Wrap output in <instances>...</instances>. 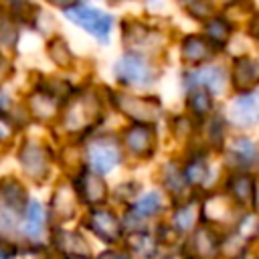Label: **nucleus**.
I'll use <instances>...</instances> for the list:
<instances>
[{
	"mask_svg": "<svg viewBox=\"0 0 259 259\" xmlns=\"http://www.w3.org/2000/svg\"><path fill=\"white\" fill-rule=\"evenodd\" d=\"M162 208V194L158 190H150L146 194H142L134 204H132V214L134 217H140V219H146V217H152L156 214L158 210Z\"/></svg>",
	"mask_w": 259,
	"mask_h": 259,
	"instance_id": "nucleus-26",
	"label": "nucleus"
},
{
	"mask_svg": "<svg viewBox=\"0 0 259 259\" xmlns=\"http://www.w3.org/2000/svg\"><path fill=\"white\" fill-rule=\"evenodd\" d=\"M255 180L247 172H231L227 178V190L237 202H247L253 198Z\"/></svg>",
	"mask_w": 259,
	"mask_h": 259,
	"instance_id": "nucleus-23",
	"label": "nucleus"
},
{
	"mask_svg": "<svg viewBox=\"0 0 259 259\" xmlns=\"http://www.w3.org/2000/svg\"><path fill=\"white\" fill-rule=\"evenodd\" d=\"M16 158H18L22 172L34 182H42L51 174L53 152L47 144H42L38 140H24L18 148Z\"/></svg>",
	"mask_w": 259,
	"mask_h": 259,
	"instance_id": "nucleus-10",
	"label": "nucleus"
},
{
	"mask_svg": "<svg viewBox=\"0 0 259 259\" xmlns=\"http://www.w3.org/2000/svg\"><path fill=\"white\" fill-rule=\"evenodd\" d=\"M47 55H49V59H51L57 67H61V69H71L73 63H75V53L71 51L69 42H67L61 34H55V36L47 42Z\"/></svg>",
	"mask_w": 259,
	"mask_h": 259,
	"instance_id": "nucleus-22",
	"label": "nucleus"
},
{
	"mask_svg": "<svg viewBox=\"0 0 259 259\" xmlns=\"http://www.w3.org/2000/svg\"><path fill=\"white\" fill-rule=\"evenodd\" d=\"M0 69H2V53H0Z\"/></svg>",
	"mask_w": 259,
	"mask_h": 259,
	"instance_id": "nucleus-38",
	"label": "nucleus"
},
{
	"mask_svg": "<svg viewBox=\"0 0 259 259\" xmlns=\"http://www.w3.org/2000/svg\"><path fill=\"white\" fill-rule=\"evenodd\" d=\"M107 107L109 105L105 99V87L103 93H99V89L93 85L77 87L75 93L61 107L59 123L71 136L87 138L93 132H97V127L107 115Z\"/></svg>",
	"mask_w": 259,
	"mask_h": 259,
	"instance_id": "nucleus-1",
	"label": "nucleus"
},
{
	"mask_svg": "<svg viewBox=\"0 0 259 259\" xmlns=\"http://www.w3.org/2000/svg\"><path fill=\"white\" fill-rule=\"evenodd\" d=\"M87 227L101 239V241H115L121 233V227H119V221L117 217L107 210V208H91V212L87 214Z\"/></svg>",
	"mask_w": 259,
	"mask_h": 259,
	"instance_id": "nucleus-19",
	"label": "nucleus"
},
{
	"mask_svg": "<svg viewBox=\"0 0 259 259\" xmlns=\"http://www.w3.org/2000/svg\"><path fill=\"white\" fill-rule=\"evenodd\" d=\"M105 99L109 109L125 117L130 123H150L158 125L164 119V103L154 93H132L125 89H111L105 87Z\"/></svg>",
	"mask_w": 259,
	"mask_h": 259,
	"instance_id": "nucleus-2",
	"label": "nucleus"
},
{
	"mask_svg": "<svg viewBox=\"0 0 259 259\" xmlns=\"http://www.w3.org/2000/svg\"><path fill=\"white\" fill-rule=\"evenodd\" d=\"M178 55L182 69H196L214 63L221 51L202 32H186L178 38Z\"/></svg>",
	"mask_w": 259,
	"mask_h": 259,
	"instance_id": "nucleus-11",
	"label": "nucleus"
},
{
	"mask_svg": "<svg viewBox=\"0 0 259 259\" xmlns=\"http://www.w3.org/2000/svg\"><path fill=\"white\" fill-rule=\"evenodd\" d=\"M180 85H182V91L192 87V85H200L214 99H219L229 89L227 67L219 65V63H208V65H202L196 69H182L180 71Z\"/></svg>",
	"mask_w": 259,
	"mask_h": 259,
	"instance_id": "nucleus-9",
	"label": "nucleus"
},
{
	"mask_svg": "<svg viewBox=\"0 0 259 259\" xmlns=\"http://www.w3.org/2000/svg\"><path fill=\"white\" fill-rule=\"evenodd\" d=\"M202 34L223 53V51H227V47H229V42L233 40V36H235V24L231 22V20H227L221 12H214L210 18H206L202 24Z\"/></svg>",
	"mask_w": 259,
	"mask_h": 259,
	"instance_id": "nucleus-18",
	"label": "nucleus"
},
{
	"mask_svg": "<svg viewBox=\"0 0 259 259\" xmlns=\"http://www.w3.org/2000/svg\"><path fill=\"white\" fill-rule=\"evenodd\" d=\"M77 194L73 190L71 184H61L57 190H55V196H53V212L59 217V221H67L69 217H73L75 212V204H77Z\"/></svg>",
	"mask_w": 259,
	"mask_h": 259,
	"instance_id": "nucleus-21",
	"label": "nucleus"
},
{
	"mask_svg": "<svg viewBox=\"0 0 259 259\" xmlns=\"http://www.w3.org/2000/svg\"><path fill=\"white\" fill-rule=\"evenodd\" d=\"M12 2H24V0H10V4H12Z\"/></svg>",
	"mask_w": 259,
	"mask_h": 259,
	"instance_id": "nucleus-37",
	"label": "nucleus"
},
{
	"mask_svg": "<svg viewBox=\"0 0 259 259\" xmlns=\"http://www.w3.org/2000/svg\"><path fill=\"white\" fill-rule=\"evenodd\" d=\"M162 184L170 192H174V194L182 192L188 186L186 180H184V174H182V166L178 162H168L164 166V170H162Z\"/></svg>",
	"mask_w": 259,
	"mask_h": 259,
	"instance_id": "nucleus-28",
	"label": "nucleus"
},
{
	"mask_svg": "<svg viewBox=\"0 0 259 259\" xmlns=\"http://www.w3.org/2000/svg\"><path fill=\"white\" fill-rule=\"evenodd\" d=\"M18 24L14 22L8 6H2L0 4V45L4 47H16L18 42Z\"/></svg>",
	"mask_w": 259,
	"mask_h": 259,
	"instance_id": "nucleus-27",
	"label": "nucleus"
},
{
	"mask_svg": "<svg viewBox=\"0 0 259 259\" xmlns=\"http://www.w3.org/2000/svg\"><path fill=\"white\" fill-rule=\"evenodd\" d=\"M176 4L182 8L184 14H188L194 20H198L200 24L206 18H210L214 12H219L217 0H176Z\"/></svg>",
	"mask_w": 259,
	"mask_h": 259,
	"instance_id": "nucleus-25",
	"label": "nucleus"
},
{
	"mask_svg": "<svg viewBox=\"0 0 259 259\" xmlns=\"http://www.w3.org/2000/svg\"><path fill=\"white\" fill-rule=\"evenodd\" d=\"M20 259H49V255L45 253V249L40 245H26L22 249H18Z\"/></svg>",
	"mask_w": 259,
	"mask_h": 259,
	"instance_id": "nucleus-31",
	"label": "nucleus"
},
{
	"mask_svg": "<svg viewBox=\"0 0 259 259\" xmlns=\"http://www.w3.org/2000/svg\"><path fill=\"white\" fill-rule=\"evenodd\" d=\"M111 75L119 89H150L158 83L162 69L154 59L134 53H121L111 67Z\"/></svg>",
	"mask_w": 259,
	"mask_h": 259,
	"instance_id": "nucleus-4",
	"label": "nucleus"
},
{
	"mask_svg": "<svg viewBox=\"0 0 259 259\" xmlns=\"http://www.w3.org/2000/svg\"><path fill=\"white\" fill-rule=\"evenodd\" d=\"M99 259H123V257L117 255V253H105V255H101Z\"/></svg>",
	"mask_w": 259,
	"mask_h": 259,
	"instance_id": "nucleus-36",
	"label": "nucleus"
},
{
	"mask_svg": "<svg viewBox=\"0 0 259 259\" xmlns=\"http://www.w3.org/2000/svg\"><path fill=\"white\" fill-rule=\"evenodd\" d=\"M47 2L57 6V8H61V10H67V8L75 6V4H79V0H47Z\"/></svg>",
	"mask_w": 259,
	"mask_h": 259,
	"instance_id": "nucleus-34",
	"label": "nucleus"
},
{
	"mask_svg": "<svg viewBox=\"0 0 259 259\" xmlns=\"http://www.w3.org/2000/svg\"><path fill=\"white\" fill-rule=\"evenodd\" d=\"M71 186H73V190L77 194V200L83 202V204L97 206V204L105 202V198H107V184H105L103 176L91 172L85 166L79 168V172L75 174Z\"/></svg>",
	"mask_w": 259,
	"mask_h": 259,
	"instance_id": "nucleus-15",
	"label": "nucleus"
},
{
	"mask_svg": "<svg viewBox=\"0 0 259 259\" xmlns=\"http://www.w3.org/2000/svg\"><path fill=\"white\" fill-rule=\"evenodd\" d=\"M253 200H255V206L259 208V180H255V186H253Z\"/></svg>",
	"mask_w": 259,
	"mask_h": 259,
	"instance_id": "nucleus-35",
	"label": "nucleus"
},
{
	"mask_svg": "<svg viewBox=\"0 0 259 259\" xmlns=\"http://www.w3.org/2000/svg\"><path fill=\"white\" fill-rule=\"evenodd\" d=\"M229 125L237 130L257 127L259 125V89L247 93H235L229 101V107L223 111Z\"/></svg>",
	"mask_w": 259,
	"mask_h": 259,
	"instance_id": "nucleus-12",
	"label": "nucleus"
},
{
	"mask_svg": "<svg viewBox=\"0 0 259 259\" xmlns=\"http://www.w3.org/2000/svg\"><path fill=\"white\" fill-rule=\"evenodd\" d=\"M168 125H170V132L174 134L176 140H182V142H196V136H198V121H194L188 113H176V115H170L168 117Z\"/></svg>",
	"mask_w": 259,
	"mask_h": 259,
	"instance_id": "nucleus-24",
	"label": "nucleus"
},
{
	"mask_svg": "<svg viewBox=\"0 0 259 259\" xmlns=\"http://www.w3.org/2000/svg\"><path fill=\"white\" fill-rule=\"evenodd\" d=\"M121 45L123 53L158 61L160 53L166 49V30L152 20L127 16L121 20Z\"/></svg>",
	"mask_w": 259,
	"mask_h": 259,
	"instance_id": "nucleus-3",
	"label": "nucleus"
},
{
	"mask_svg": "<svg viewBox=\"0 0 259 259\" xmlns=\"http://www.w3.org/2000/svg\"><path fill=\"white\" fill-rule=\"evenodd\" d=\"M245 34L249 38H253L255 42H259V10H255L249 18H247V26H245Z\"/></svg>",
	"mask_w": 259,
	"mask_h": 259,
	"instance_id": "nucleus-32",
	"label": "nucleus"
},
{
	"mask_svg": "<svg viewBox=\"0 0 259 259\" xmlns=\"http://www.w3.org/2000/svg\"><path fill=\"white\" fill-rule=\"evenodd\" d=\"M123 154L134 160H150L158 150V125L150 123H127L117 136Z\"/></svg>",
	"mask_w": 259,
	"mask_h": 259,
	"instance_id": "nucleus-7",
	"label": "nucleus"
},
{
	"mask_svg": "<svg viewBox=\"0 0 259 259\" xmlns=\"http://www.w3.org/2000/svg\"><path fill=\"white\" fill-rule=\"evenodd\" d=\"M225 164L231 172H247L259 166V142L245 134H229L223 150Z\"/></svg>",
	"mask_w": 259,
	"mask_h": 259,
	"instance_id": "nucleus-8",
	"label": "nucleus"
},
{
	"mask_svg": "<svg viewBox=\"0 0 259 259\" xmlns=\"http://www.w3.org/2000/svg\"><path fill=\"white\" fill-rule=\"evenodd\" d=\"M229 75V89L235 93H247L259 89V59L247 53L235 55L231 59Z\"/></svg>",
	"mask_w": 259,
	"mask_h": 259,
	"instance_id": "nucleus-13",
	"label": "nucleus"
},
{
	"mask_svg": "<svg viewBox=\"0 0 259 259\" xmlns=\"http://www.w3.org/2000/svg\"><path fill=\"white\" fill-rule=\"evenodd\" d=\"M18 257V247L10 241L0 239V259H16Z\"/></svg>",
	"mask_w": 259,
	"mask_h": 259,
	"instance_id": "nucleus-33",
	"label": "nucleus"
},
{
	"mask_svg": "<svg viewBox=\"0 0 259 259\" xmlns=\"http://www.w3.org/2000/svg\"><path fill=\"white\" fill-rule=\"evenodd\" d=\"M65 18L69 22H73L75 26L83 28L91 38H95L97 42L101 45H107L111 40V32H113V26H115V18L105 12V10H99L95 6H87V4H75L67 10H63Z\"/></svg>",
	"mask_w": 259,
	"mask_h": 259,
	"instance_id": "nucleus-6",
	"label": "nucleus"
},
{
	"mask_svg": "<svg viewBox=\"0 0 259 259\" xmlns=\"http://www.w3.org/2000/svg\"><path fill=\"white\" fill-rule=\"evenodd\" d=\"M83 156H85V168L103 176V174L111 172L115 166L121 164L123 150H121L119 138L115 134L93 132L91 136H87Z\"/></svg>",
	"mask_w": 259,
	"mask_h": 259,
	"instance_id": "nucleus-5",
	"label": "nucleus"
},
{
	"mask_svg": "<svg viewBox=\"0 0 259 259\" xmlns=\"http://www.w3.org/2000/svg\"><path fill=\"white\" fill-rule=\"evenodd\" d=\"M61 103H57L53 97H49L47 93L34 89L30 95H28V101H26V109H28V115L40 119V121H49V119H59V113H61Z\"/></svg>",
	"mask_w": 259,
	"mask_h": 259,
	"instance_id": "nucleus-20",
	"label": "nucleus"
},
{
	"mask_svg": "<svg viewBox=\"0 0 259 259\" xmlns=\"http://www.w3.org/2000/svg\"><path fill=\"white\" fill-rule=\"evenodd\" d=\"M109 2H111V0H109Z\"/></svg>",
	"mask_w": 259,
	"mask_h": 259,
	"instance_id": "nucleus-39",
	"label": "nucleus"
},
{
	"mask_svg": "<svg viewBox=\"0 0 259 259\" xmlns=\"http://www.w3.org/2000/svg\"><path fill=\"white\" fill-rule=\"evenodd\" d=\"M14 127L16 125H14L12 115L8 111H0V142L8 140L12 136V132H14Z\"/></svg>",
	"mask_w": 259,
	"mask_h": 259,
	"instance_id": "nucleus-30",
	"label": "nucleus"
},
{
	"mask_svg": "<svg viewBox=\"0 0 259 259\" xmlns=\"http://www.w3.org/2000/svg\"><path fill=\"white\" fill-rule=\"evenodd\" d=\"M217 99L200 85H192L184 89V113H188L194 121H204L212 111H217Z\"/></svg>",
	"mask_w": 259,
	"mask_h": 259,
	"instance_id": "nucleus-16",
	"label": "nucleus"
},
{
	"mask_svg": "<svg viewBox=\"0 0 259 259\" xmlns=\"http://www.w3.org/2000/svg\"><path fill=\"white\" fill-rule=\"evenodd\" d=\"M182 174L188 186H202L210 176V164H208V152L200 146H194L182 164Z\"/></svg>",
	"mask_w": 259,
	"mask_h": 259,
	"instance_id": "nucleus-17",
	"label": "nucleus"
},
{
	"mask_svg": "<svg viewBox=\"0 0 259 259\" xmlns=\"http://www.w3.org/2000/svg\"><path fill=\"white\" fill-rule=\"evenodd\" d=\"M47 225H49V210H47V206L40 200L30 198L26 208H24V214L20 219L18 235L28 245H40V239L47 233Z\"/></svg>",
	"mask_w": 259,
	"mask_h": 259,
	"instance_id": "nucleus-14",
	"label": "nucleus"
},
{
	"mask_svg": "<svg viewBox=\"0 0 259 259\" xmlns=\"http://www.w3.org/2000/svg\"><path fill=\"white\" fill-rule=\"evenodd\" d=\"M174 223L178 229H190L194 225V206L192 204L178 206V210L174 212Z\"/></svg>",
	"mask_w": 259,
	"mask_h": 259,
	"instance_id": "nucleus-29",
	"label": "nucleus"
}]
</instances>
